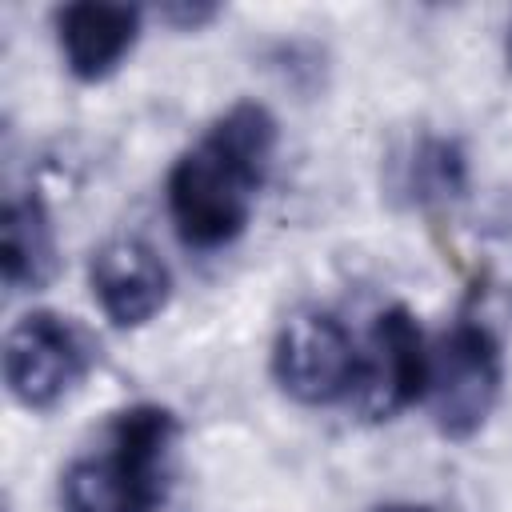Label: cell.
I'll list each match as a JSON object with an SVG mask.
<instances>
[{
    "label": "cell",
    "mask_w": 512,
    "mask_h": 512,
    "mask_svg": "<svg viewBox=\"0 0 512 512\" xmlns=\"http://www.w3.org/2000/svg\"><path fill=\"white\" fill-rule=\"evenodd\" d=\"M504 52H508V64H512V24H508V40H504Z\"/></svg>",
    "instance_id": "cell-13"
},
{
    "label": "cell",
    "mask_w": 512,
    "mask_h": 512,
    "mask_svg": "<svg viewBox=\"0 0 512 512\" xmlns=\"http://www.w3.org/2000/svg\"><path fill=\"white\" fill-rule=\"evenodd\" d=\"M144 12L136 4H112V0H76L56 12V40L64 52V64L76 80L96 84L120 68V60L132 52L140 36Z\"/></svg>",
    "instance_id": "cell-8"
},
{
    "label": "cell",
    "mask_w": 512,
    "mask_h": 512,
    "mask_svg": "<svg viewBox=\"0 0 512 512\" xmlns=\"http://www.w3.org/2000/svg\"><path fill=\"white\" fill-rule=\"evenodd\" d=\"M88 284H92V296H96L100 312L116 328H140V324H148L156 312H164V304L172 296V272H168V264L140 236L104 240L92 252Z\"/></svg>",
    "instance_id": "cell-7"
},
{
    "label": "cell",
    "mask_w": 512,
    "mask_h": 512,
    "mask_svg": "<svg viewBox=\"0 0 512 512\" xmlns=\"http://www.w3.org/2000/svg\"><path fill=\"white\" fill-rule=\"evenodd\" d=\"M280 124L256 100H236L168 172V216L188 248L232 244L272 168Z\"/></svg>",
    "instance_id": "cell-1"
},
{
    "label": "cell",
    "mask_w": 512,
    "mask_h": 512,
    "mask_svg": "<svg viewBox=\"0 0 512 512\" xmlns=\"http://www.w3.org/2000/svg\"><path fill=\"white\" fill-rule=\"evenodd\" d=\"M276 384L300 404H332L352 392L360 352L332 312H296L272 348Z\"/></svg>",
    "instance_id": "cell-5"
},
{
    "label": "cell",
    "mask_w": 512,
    "mask_h": 512,
    "mask_svg": "<svg viewBox=\"0 0 512 512\" xmlns=\"http://www.w3.org/2000/svg\"><path fill=\"white\" fill-rule=\"evenodd\" d=\"M504 384V360L496 336L476 324L460 320L452 332L440 336V344L428 352V404L440 436L468 440L484 428L500 400Z\"/></svg>",
    "instance_id": "cell-3"
},
{
    "label": "cell",
    "mask_w": 512,
    "mask_h": 512,
    "mask_svg": "<svg viewBox=\"0 0 512 512\" xmlns=\"http://www.w3.org/2000/svg\"><path fill=\"white\" fill-rule=\"evenodd\" d=\"M176 432V416L160 404L116 412L104 444L64 468V512H156L164 504Z\"/></svg>",
    "instance_id": "cell-2"
},
{
    "label": "cell",
    "mask_w": 512,
    "mask_h": 512,
    "mask_svg": "<svg viewBox=\"0 0 512 512\" xmlns=\"http://www.w3.org/2000/svg\"><path fill=\"white\" fill-rule=\"evenodd\" d=\"M428 388V348L416 316L404 304H392L376 316L368 356H360L356 372V408L364 420H392L408 404H416Z\"/></svg>",
    "instance_id": "cell-6"
},
{
    "label": "cell",
    "mask_w": 512,
    "mask_h": 512,
    "mask_svg": "<svg viewBox=\"0 0 512 512\" xmlns=\"http://www.w3.org/2000/svg\"><path fill=\"white\" fill-rule=\"evenodd\" d=\"M160 16L168 20V24H176V28H200V24H208L212 16H216V4H188V0H172V4H160Z\"/></svg>",
    "instance_id": "cell-11"
},
{
    "label": "cell",
    "mask_w": 512,
    "mask_h": 512,
    "mask_svg": "<svg viewBox=\"0 0 512 512\" xmlns=\"http://www.w3.org/2000/svg\"><path fill=\"white\" fill-rule=\"evenodd\" d=\"M372 512H432V508H424V504H380Z\"/></svg>",
    "instance_id": "cell-12"
},
{
    "label": "cell",
    "mask_w": 512,
    "mask_h": 512,
    "mask_svg": "<svg viewBox=\"0 0 512 512\" xmlns=\"http://www.w3.org/2000/svg\"><path fill=\"white\" fill-rule=\"evenodd\" d=\"M56 272V240L44 200L12 196L0 216V276L12 292H36Z\"/></svg>",
    "instance_id": "cell-9"
},
{
    "label": "cell",
    "mask_w": 512,
    "mask_h": 512,
    "mask_svg": "<svg viewBox=\"0 0 512 512\" xmlns=\"http://www.w3.org/2000/svg\"><path fill=\"white\" fill-rule=\"evenodd\" d=\"M408 188H416L420 200L456 196L464 188V156L452 140H424L408 168Z\"/></svg>",
    "instance_id": "cell-10"
},
{
    "label": "cell",
    "mask_w": 512,
    "mask_h": 512,
    "mask_svg": "<svg viewBox=\"0 0 512 512\" xmlns=\"http://www.w3.org/2000/svg\"><path fill=\"white\" fill-rule=\"evenodd\" d=\"M92 368V344L60 312L36 308L20 316L4 336V384L8 392L32 408H56Z\"/></svg>",
    "instance_id": "cell-4"
}]
</instances>
